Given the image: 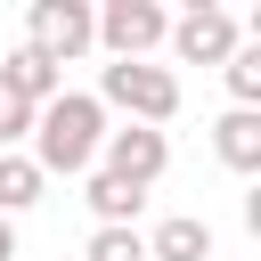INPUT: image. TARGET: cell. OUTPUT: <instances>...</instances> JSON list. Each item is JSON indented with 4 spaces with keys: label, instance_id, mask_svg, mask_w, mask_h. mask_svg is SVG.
Segmentation results:
<instances>
[{
    "label": "cell",
    "instance_id": "52a82bcc",
    "mask_svg": "<svg viewBox=\"0 0 261 261\" xmlns=\"http://www.w3.org/2000/svg\"><path fill=\"white\" fill-rule=\"evenodd\" d=\"M0 90H16V98H24L33 114H41V106H49L57 90H65V73H57V65H49L41 49H8V57H0Z\"/></svg>",
    "mask_w": 261,
    "mask_h": 261
},
{
    "label": "cell",
    "instance_id": "30bf717a",
    "mask_svg": "<svg viewBox=\"0 0 261 261\" xmlns=\"http://www.w3.org/2000/svg\"><path fill=\"white\" fill-rule=\"evenodd\" d=\"M82 196H90L98 228H139V204H147V196H139L130 179H114V171H90V188H82Z\"/></svg>",
    "mask_w": 261,
    "mask_h": 261
},
{
    "label": "cell",
    "instance_id": "6da1fadb",
    "mask_svg": "<svg viewBox=\"0 0 261 261\" xmlns=\"http://www.w3.org/2000/svg\"><path fill=\"white\" fill-rule=\"evenodd\" d=\"M98 139H106V106L90 90H57L41 114H33V171L41 179H82L98 163Z\"/></svg>",
    "mask_w": 261,
    "mask_h": 261
},
{
    "label": "cell",
    "instance_id": "ba28073f",
    "mask_svg": "<svg viewBox=\"0 0 261 261\" xmlns=\"http://www.w3.org/2000/svg\"><path fill=\"white\" fill-rule=\"evenodd\" d=\"M212 155H220L228 171H261V114H253V106H228V114L212 122Z\"/></svg>",
    "mask_w": 261,
    "mask_h": 261
},
{
    "label": "cell",
    "instance_id": "7c38bea8",
    "mask_svg": "<svg viewBox=\"0 0 261 261\" xmlns=\"http://www.w3.org/2000/svg\"><path fill=\"white\" fill-rule=\"evenodd\" d=\"M220 73H228V98H237V106H253V114H261V41H253V49H245V41H237V57H228V65H220Z\"/></svg>",
    "mask_w": 261,
    "mask_h": 261
},
{
    "label": "cell",
    "instance_id": "3957f363",
    "mask_svg": "<svg viewBox=\"0 0 261 261\" xmlns=\"http://www.w3.org/2000/svg\"><path fill=\"white\" fill-rule=\"evenodd\" d=\"M90 33H98V49H106L114 65H139L147 49H163L171 16H163L155 0H106V8H90Z\"/></svg>",
    "mask_w": 261,
    "mask_h": 261
},
{
    "label": "cell",
    "instance_id": "8992f818",
    "mask_svg": "<svg viewBox=\"0 0 261 261\" xmlns=\"http://www.w3.org/2000/svg\"><path fill=\"white\" fill-rule=\"evenodd\" d=\"M171 57L179 65H228L237 57V16L228 8H188V16H171Z\"/></svg>",
    "mask_w": 261,
    "mask_h": 261
},
{
    "label": "cell",
    "instance_id": "4fadbf2b",
    "mask_svg": "<svg viewBox=\"0 0 261 261\" xmlns=\"http://www.w3.org/2000/svg\"><path fill=\"white\" fill-rule=\"evenodd\" d=\"M82 261H147V237H139V228H98Z\"/></svg>",
    "mask_w": 261,
    "mask_h": 261
},
{
    "label": "cell",
    "instance_id": "9a60e30c",
    "mask_svg": "<svg viewBox=\"0 0 261 261\" xmlns=\"http://www.w3.org/2000/svg\"><path fill=\"white\" fill-rule=\"evenodd\" d=\"M0 261H16V220H0Z\"/></svg>",
    "mask_w": 261,
    "mask_h": 261
},
{
    "label": "cell",
    "instance_id": "7a4b0ae2",
    "mask_svg": "<svg viewBox=\"0 0 261 261\" xmlns=\"http://www.w3.org/2000/svg\"><path fill=\"white\" fill-rule=\"evenodd\" d=\"M98 106H122L130 122H147V130H163L171 114H179V73L171 65H98V90H90Z\"/></svg>",
    "mask_w": 261,
    "mask_h": 261
},
{
    "label": "cell",
    "instance_id": "9c48e42d",
    "mask_svg": "<svg viewBox=\"0 0 261 261\" xmlns=\"http://www.w3.org/2000/svg\"><path fill=\"white\" fill-rule=\"evenodd\" d=\"M147 261H212V220H196V212H171V220L147 237Z\"/></svg>",
    "mask_w": 261,
    "mask_h": 261
},
{
    "label": "cell",
    "instance_id": "5b68a950",
    "mask_svg": "<svg viewBox=\"0 0 261 261\" xmlns=\"http://www.w3.org/2000/svg\"><path fill=\"white\" fill-rule=\"evenodd\" d=\"M98 155H106L98 171H114V179H130V188L147 196V188L163 179V163H171V139H163V130H147V122H122V130H106V139H98Z\"/></svg>",
    "mask_w": 261,
    "mask_h": 261
},
{
    "label": "cell",
    "instance_id": "8fae6325",
    "mask_svg": "<svg viewBox=\"0 0 261 261\" xmlns=\"http://www.w3.org/2000/svg\"><path fill=\"white\" fill-rule=\"evenodd\" d=\"M41 188H49V179L33 171V155H24V147H16V155H0V220L33 212V204H41Z\"/></svg>",
    "mask_w": 261,
    "mask_h": 261
},
{
    "label": "cell",
    "instance_id": "5bb4252c",
    "mask_svg": "<svg viewBox=\"0 0 261 261\" xmlns=\"http://www.w3.org/2000/svg\"><path fill=\"white\" fill-rule=\"evenodd\" d=\"M24 139H33V106H24L16 90H0V155H16Z\"/></svg>",
    "mask_w": 261,
    "mask_h": 261
},
{
    "label": "cell",
    "instance_id": "277c9868",
    "mask_svg": "<svg viewBox=\"0 0 261 261\" xmlns=\"http://www.w3.org/2000/svg\"><path fill=\"white\" fill-rule=\"evenodd\" d=\"M90 41H98V33H90V8H82V0H33V8H24V49H41L57 73H65Z\"/></svg>",
    "mask_w": 261,
    "mask_h": 261
}]
</instances>
